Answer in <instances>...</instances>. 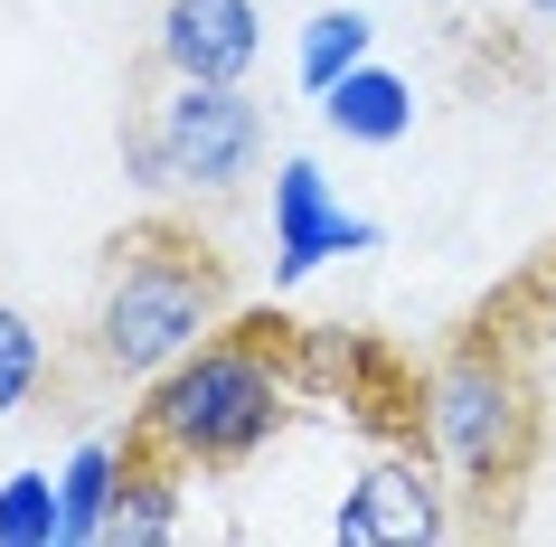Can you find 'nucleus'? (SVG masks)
<instances>
[{"instance_id":"obj_13","label":"nucleus","mask_w":556,"mask_h":547,"mask_svg":"<svg viewBox=\"0 0 556 547\" xmlns=\"http://www.w3.org/2000/svg\"><path fill=\"white\" fill-rule=\"evenodd\" d=\"M528 10H538V20H547V29H556V0H528Z\"/></svg>"},{"instance_id":"obj_9","label":"nucleus","mask_w":556,"mask_h":547,"mask_svg":"<svg viewBox=\"0 0 556 547\" xmlns=\"http://www.w3.org/2000/svg\"><path fill=\"white\" fill-rule=\"evenodd\" d=\"M321 123L340 133V142H406V123H415V86L396 76V66H350L340 86L321 95Z\"/></svg>"},{"instance_id":"obj_3","label":"nucleus","mask_w":556,"mask_h":547,"mask_svg":"<svg viewBox=\"0 0 556 547\" xmlns=\"http://www.w3.org/2000/svg\"><path fill=\"white\" fill-rule=\"evenodd\" d=\"M425 425H434V453L463 490L509 500L538 462V387L500 340H463L425 387Z\"/></svg>"},{"instance_id":"obj_5","label":"nucleus","mask_w":556,"mask_h":547,"mask_svg":"<svg viewBox=\"0 0 556 547\" xmlns=\"http://www.w3.org/2000/svg\"><path fill=\"white\" fill-rule=\"evenodd\" d=\"M350 246H378V227L330 199V179L312 161H283V179H274V284H293V274H312L321 256H350Z\"/></svg>"},{"instance_id":"obj_11","label":"nucleus","mask_w":556,"mask_h":547,"mask_svg":"<svg viewBox=\"0 0 556 547\" xmlns=\"http://www.w3.org/2000/svg\"><path fill=\"white\" fill-rule=\"evenodd\" d=\"M38 387H48V340L29 331V312L0 302V415L38 406Z\"/></svg>"},{"instance_id":"obj_8","label":"nucleus","mask_w":556,"mask_h":547,"mask_svg":"<svg viewBox=\"0 0 556 547\" xmlns=\"http://www.w3.org/2000/svg\"><path fill=\"white\" fill-rule=\"evenodd\" d=\"M179 472L170 453H151L142 434H123V482H114V500H104V529L94 538L104 547H151V538H170L179 529Z\"/></svg>"},{"instance_id":"obj_12","label":"nucleus","mask_w":556,"mask_h":547,"mask_svg":"<svg viewBox=\"0 0 556 547\" xmlns=\"http://www.w3.org/2000/svg\"><path fill=\"white\" fill-rule=\"evenodd\" d=\"M114 482H123V444H86V453L66 462V538H94L104 529Z\"/></svg>"},{"instance_id":"obj_6","label":"nucleus","mask_w":556,"mask_h":547,"mask_svg":"<svg viewBox=\"0 0 556 547\" xmlns=\"http://www.w3.org/2000/svg\"><path fill=\"white\" fill-rule=\"evenodd\" d=\"M264 29L255 0H161V66L170 76H217V86H245Z\"/></svg>"},{"instance_id":"obj_2","label":"nucleus","mask_w":556,"mask_h":547,"mask_svg":"<svg viewBox=\"0 0 556 547\" xmlns=\"http://www.w3.org/2000/svg\"><path fill=\"white\" fill-rule=\"evenodd\" d=\"M264 331H227L217 321L189 359H170L151 377L132 434L151 453H170L179 472H236V462H255L274 434L293 425V377H283V349Z\"/></svg>"},{"instance_id":"obj_7","label":"nucleus","mask_w":556,"mask_h":547,"mask_svg":"<svg viewBox=\"0 0 556 547\" xmlns=\"http://www.w3.org/2000/svg\"><path fill=\"white\" fill-rule=\"evenodd\" d=\"M350 547H378V538H443L453 519H443L434 482L425 472H406V462H378V472H358L350 500H340V519H330Z\"/></svg>"},{"instance_id":"obj_1","label":"nucleus","mask_w":556,"mask_h":547,"mask_svg":"<svg viewBox=\"0 0 556 547\" xmlns=\"http://www.w3.org/2000/svg\"><path fill=\"white\" fill-rule=\"evenodd\" d=\"M236 312V274L199 227L142 217L104 246V293H94V359L114 377H161L170 359Z\"/></svg>"},{"instance_id":"obj_10","label":"nucleus","mask_w":556,"mask_h":547,"mask_svg":"<svg viewBox=\"0 0 556 547\" xmlns=\"http://www.w3.org/2000/svg\"><path fill=\"white\" fill-rule=\"evenodd\" d=\"M368 38H378L368 10H321V20L302 29V95H330L350 66H368Z\"/></svg>"},{"instance_id":"obj_4","label":"nucleus","mask_w":556,"mask_h":547,"mask_svg":"<svg viewBox=\"0 0 556 547\" xmlns=\"http://www.w3.org/2000/svg\"><path fill=\"white\" fill-rule=\"evenodd\" d=\"M151 179H170V189H207V199H227L245 189L264 161V114L245 86H217V76H170V104L151 114V133L132 142Z\"/></svg>"}]
</instances>
